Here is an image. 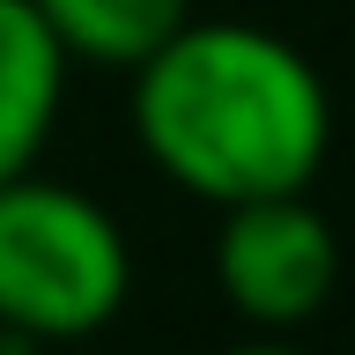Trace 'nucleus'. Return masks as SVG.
<instances>
[{
  "label": "nucleus",
  "mask_w": 355,
  "mask_h": 355,
  "mask_svg": "<svg viewBox=\"0 0 355 355\" xmlns=\"http://www.w3.org/2000/svg\"><path fill=\"white\" fill-rule=\"evenodd\" d=\"M67 44L44 30L30 0H0V185L37 171L67 104Z\"/></svg>",
  "instance_id": "nucleus-4"
},
{
  "label": "nucleus",
  "mask_w": 355,
  "mask_h": 355,
  "mask_svg": "<svg viewBox=\"0 0 355 355\" xmlns=\"http://www.w3.org/2000/svg\"><path fill=\"white\" fill-rule=\"evenodd\" d=\"M133 288L126 230L82 185L22 171L0 185V326L22 340H89Z\"/></svg>",
  "instance_id": "nucleus-2"
},
{
  "label": "nucleus",
  "mask_w": 355,
  "mask_h": 355,
  "mask_svg": "<svg viewBox=\"0 0 355 355\" xmlns=\"http://www.w3.org/2000/svg\"><path fill=\"white\" fill-rule=\"evenodd\" d=\"M340 282V237L304 193H266L222 207L215 288L252 333H296L326 311Z\"/></svg>",
  "instance_id": "nucleus-3"
},
{
  "label": "nucleus",
  "mask_w": 355,
  "mask_h": 355,
  "mask_svg": "<svg viewBox=\"0 0 355 355\" xmlns=\"http://www.w3.org/2000/svg\"><path fill=\"white\" fill-rule=\"evenodd\" d=\"M222 355H304L288 333H252V340H237V348H222Z\"/></svg>",
  "instance_id": "nucleus-6"
},
{
  "label": "nucleus",
  "mask_w": 355,
  "mask_h": 355,
  "mask_svg": "<svg viewBox=\"0 0 355 355\" xmlns=\"http://www.w3.org/2000/svg\"><path fill=\"white\" fill-rule=\"evenodd\" d=\"M30 8L67 44V60L119 67V74H133L178 22L193 15V0H30Z\"/></svg>",
  "instance_id": "nucleus-5"
},
{
  "label": "nucleus",
  "mask_w": 355,
  "mask_h": 355,
  "mask_svg": "<svg viewBox=\"0 0 355 355\" xmlns=\"http://www.w3.org/2000/svg\"><path fill=\"white\" fill-rule=\"evenodd\" d=\"M133 133L178 193L237 207L311 193L333 148V96L288 37L185 15L133 67Z\"/></svg>",
  "instance_id": "nucleus-1"
}]
</instances>
